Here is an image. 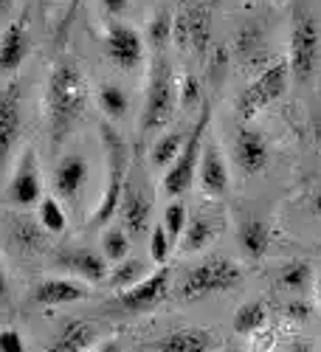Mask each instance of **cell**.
Segmentation results:
<instances>
[{"label":"cell","instance_id":"7bdbcfd3","mask_svg":"<svg viewBox=\"0 0 321 352\" xmlns=\"http://www.w3.org/2000/svg\"><path fill=\"white\" fill-rule=\"evenodd\" d=\"M96 352H122V346H119V344H104V346H99Z\"/></svg>","mask_w":321,"mask_h":352},{"label":"cell","instance_id":"f1b7e54d","mask_svg":"<svg viewBox=\"0 0 321 352\" xmlns=\"http://www.w3.org/2000/svg\"><path fill=\"white\" fill-rule=\"evenodd\" d=\"M40 226L48 231V234H63L68 220H65V209L63 203L56 197H43L40 200Z\"/></svg>","mask_w":321,"mask_h":352},{"label":"cell","instance_id":"4316f807","mask_svg":"<svg viewBox=\"0 0 321 352\" xmlns=\"http://www.w3.org/2000/svg\"><path fill=\"white\" fill-rule=\"evenodd\" d=\"M276 282L285 287V290H294V293H302L307 290V285L313 282V268L307 259H294V262H285L276 274Z\"/></svg>","mask_w":321,"mask_h":352},{"label":"cell","instance_id":"30bf717a","mask_svg":"<svg viewBox=\"0 0 321 352\" xmlns=\"http://www.w3.org/2000/svg\"><path fill=\"white\" fill-rule=\"evenodd\" d=\"M6 197L20 209H28L43 197V181H40V166H37V155L34 150H25L17 161L14 178L6 186Z\"/></svg>","mask_w":321,"mask_h":352},{"label":"cell","instance_id":"4fadbf2b","mask_svg":"<svg viewBox=\"0 0 321 352\" xmlns=\"http://www.w3.org/2000/svg\"><path fill=\"white\" fill-rule=\"evenodd\" d=\"M197 184L212 197H220V195L228 192V184H231L228 164H225L220 146L214 141H209L206 146H203V158H200V166H197Z\"/></svg>","mask_w":321,"mask_h":352},{"label":"cell","instance_id":"5b68a950","mask_svg":"<svg viewBox=\"0 0 321 352\" xmlns=\"http://www.w3.org/2000/svg\"><path fill=\"white\" fill-rule=\"evenodd\" d=\"M240 282H243V268L237 262H231L225 256H212L186 274L178 293L184 302H197V299L214 296V293H225L231 287H237Z\"/></svg>","mask_w":321,"mask_h":352},{"label":"cell","instance_id":"ac0fdd59","mask_svg":"<svg viewBox=\"0 0 321 352\" xmlns=\"http://www.w3.org/2000/svg\"><path fill=\"white\" fill-rule=\"evenodd\" d=\"M122 223H124V231L138 237L150 228V220H153V200L147 192H141L138 186H124V197H122Z\"/></svg>","mask_w":321,"mask_h":352},{"label":"cell","instance_id":"7c38bea8","mask_svg":"<svg viewBox=\"0 0 321 352\" xmlns=\"http://www.w3.org/2000/svg\"><path fill=\"white\" fill-rule=\"evenodd\" d=\"M234 161L245 175H259L271 161V146L259 130L240 127L234 135Z\"/></svg>","mask_w":321,"mask_h":352},{"label":"cell","instance_id":"e0dca14e","mask_svg":"<svg viewBox=\"0 0 321 352\" xmlns=\"http://www.w3.org/2000/svg\"><path fill=\"white\" fill-rule=\"evenodd\" d=\"M87 181V161L79 153H68L60 158L54 169V192L63 200H76V195L85 189Z\"/></svg>","mask_w":321,"mask_h":352},{"label":"cell","instance_id":"d6a6232c","mask_svg":"<svg viewBox=\"0 0 321 352\" xmlns=\"http://www.w3.org/2000/svg\"><path fill=\"white\" fill-rule=\"evenodd\" d=\"M172 14L166 12V9H161V12H155V17H153V23H150V32H147V37H150V45L155 48V51H164V45L169 43V37L175 34L172 32Z\"/></svg>","mask_w":321,"mask_h":352},{"label":"cell","instance_id":"1f68e13d","mask_svg":"<svg viewBox=\"0 0 321 352\" xmlns=\"http://www.w3.org/2000/svg\"><path fill=\"white\" fill-rule=\"evenodd\" d=\"M186 206L181 200H172L169 206H166V212H164V228H166V234H169V240L172 243H178L181 237H184V231H186Z\"/></svg>","mask_w":321,"mask_h":352},{"label":"cell","instance_id":"5bb4252c","mask_svg":"<svg viewBox=\"0 0 321 352\" xmlns=\"http://www.w3.org/2000/svg\"><path fill=\"white\" fill-rule=\"evenodd\" d=\"M56 259H60V265L65 271H71L82 282H107L110 276L104 254H96L91 248H68V251H60Z\"/></svg>","mask_w":321,"mask_h":352},{"label":"cell","instance_id":"d590c367","mask_svg":"<svg viewBox=\"0 0 321 352\" xmlns=\"http://www.w3.org/2000/svg\"><path fill=\"white\" fill-rule=\"evenodd\" d=\"M0 352H25V344L17 330H0Z\"/></svg>","mask_w":321,"mask_h":352},{"label":"cell","instance_id":"cb8c5ba5","mask_svg":"<svg viewBox=\"0 0 321 352\" xmlns=\"http://www.w3.org/2000/svg\"><path fill=\"white\" fill-rule=\"evenodd\" d=\"M268 321V310L262 302H245L243 307H237L234 318H231V327H234L237 336H254L265 327Z\"/></svg>","mask_w":321,"mask_h":352},{"label":"cell","instance_id":"4dcf8cb0","mask_svg":"<svg viewBox=\"0 0 321 352\" xmlns=\"http://www.w3.org/2000/svg\"><path fill=\"white\" fill-rule=\"evenodd\" d=\"M102 254L107 262H122L130 254V240L124 228H107L102 237Z\"/></svg>","mask_w":321,"mask_h":352},{"label":"cell","instance_id":"8fae6325","mask_svg":"<svg viewBox=\"0 0 321 352\" xmlns=\"http://www.w3.org/2000/svg\"><path fill=\"white\" fill-rule=\"evenodd\" d=\"M23 124V94L20 85H9L0 91V164L9 158V150L17 144Z\"/></svg>","mask_w":321,"mask_h":352},{"label":"cell","instance_id":"9a60e30c","mask_svg":"<svg viewBox=\"0 0 321 352\" xmlns=\"http://www.w3.org/2000/svg\"><path fill=\"white\" fill-rule=\"evenodd\" d=\"M175 37H178V45H192L197 54L206 51L209 37H212V23H209L206 6H189L181 14V20L175 23Z\"/></svg>","mask_w":321,"mask_h":352},{"label":"cell","instance_id":"ffe728a7","mask_svg":"<svg viewBox=\"0 0 321 352\" xmlns=\"http://www.w3.org/2000/svg\"><path fill=\"white\" fill-rule=\"evenodd\" d=\"M214 336L203 327H184L175 330L153 344V352H212Z\"/></svg>","mask_w":321,"mask_h":352},{"label":"cell","instance_id":"ab89813d","mask_svg":"<svg viewBox=\"0 0 321 352\" xmlns=\"http://www.w3.org/2000/svg\"><path fill=\"white\" fill-rule=\"evenodd\" d=\"M9 296V279L3 274V268H0V299H6Z\"/></svg>","mask_w":321,"mask_h":352},{"label":"cell","instance_id":"8d00e7d4","mask_svg":"<svg viewBox=\"0 0 321 352\" xmlns=\"http://www.w3.org/2000/svg\"><path fill=\"white\" fill-rule=\"evenodd\" d=\"M285 313H287L290 318H296V321H305V318L310 316V305H307V302H290V305L285 307Z\"/></svg>","mask_w":321,"mask_h":352},{"label":"cell","instance_id":"e575fe53","mask_svg":"<svg viewBox=\"0 0 321 352\" xmlns=\"http://www.w3.org/2000/svg\"><path fill=\"white\" fill-rule=\"evenodd\" d=\"M197 102H200V82L195 76H184V82H181V104L192 107Z\"/></svg>","mask_w":321,"mask_h":352},{"label":"cell","instance_id":"7a4b0ae2","mask_svg":"<svg viewBox=\"0 0 321 352\" xmlns=\"http://www.w3.org/2000/svg\"><path fill=\"white\" fill-rule=\"evenodd\" d=\"M178 102H181V91H178V82H175L172 65L164 56H155L153 71H150L147 99H144V113H141V135H150L166 127L169 119L175 116Z\"/></svg>","mask_w":321,"mask_h":352},{"label":"cell","instance_id":"ba28073f","mask_svg":"<svg viewBox=\"0 0 321 352\" xmlns=\"http://www.w3.org/2000/svg\"><path fill=\"white\" fill-rule=\"evenodd\" d=\"M104 54L107 60L122 68V71H133L141 65L144 60V40L127 23H113L104 34Z\"/></svg>","mask_w":321,"mask_h":352},{"label":"cell","instance_id":"52a82bcc","mask_svg":"<svg viewBox=\"0 0 321 352\" xmlns=\"http://www.w3.org/2000/svg\"><path fill=\"white\" fill-rule=\"evenodd\" d=\"M290 63L287 60H276L262 71L248 87H243V94L237 96V116L243 122H251L256 113H262L271 102H276L279 96H285L287 85H290Z\"/></svg>","mask_w":321,"mask_h":352},{"label":"cell","instance_id":"7dc6e473","mask_svg":"<svg viewBox=\"0 0 321 352\" xmlns=\"http://www.w3.org/2000/svg\"><path fill=\"white\" fill-rule=\"evenodd\" d=\"M203 3H220V0H203Z\"/></svg>","mask_w":321,"mask_h":352},{"label":"cell","instance_id":"9c48e42d","mask_svg":"<svg viewBox=\"0 0 321 352\" xmlns=\"http://www.w3.org/2000/svg\"><path fill=\"white\" fill-rule=\"evenodd\" d=\"M169 282H172V271L169 268L153 271L147 279H141L130 290L119 293V307L127 310V313H147V310H153L166 296Z\"/></svg>","mask_w":321,"mask_h":352},{"label":"cell","instance_id":"f546056e","mask_svg":"<svg viewBox=\"0 0 321 352\" xmlns=\"http://www.w3.org/2000/svg\"><path fill=\"white\" fill-rule=\"evenodd\" d=\"M43 231H45V228L37 226V223H32V220H17L14 228H12V237H14V243H17L20 248H25V251H40V248L45 245V234H43Z\"/></svg>","mask_w":321,"mask_h":352},{"label":"cell","instance_id":"2e32d148","mask_svg":"<svg viewBox=\"0 0 321 352\" xmlns=\"http://www.w3.org/2000/svg\"><path fill=\"white\" fill-rule=\"evenodd\" d=\"M87 299V285L76 276H63V279H43L34 290V302L43 307H60L71 302Z\"/></svg>","mask_w":321,"mask_h":352},{"label":"cell","instance_id":"bcb514c9","mask_svg":"<svg viewBox=\"0 0 321 352\" xmlns=\"http://www.w3.org/2000/svg\"><path fill=\"white\" fill-rule=\"evenodd\" d=\"M223 352H243V349H234V346H231V349H223Z\"/></svg>","mask_w":321,"mask_h":352},{"label":"cell","instance_id":"60d3db41","mask_svg":"<svg viewBox=\"0 0 321 352\" xmlns=\"http://www.w3.org/2000/svg\"><path fill=\"white\" fill-rule=\"evenodd\" d=\"M313 135H316V144H318V150H321V116H318L316 124H313Z\"/></svg>","mask_w":321,"mask_h":352},{"label":"cell","instance_id":"74e56055","mask_svg":"<svg viewBox=\"0 0 321 352\" xmlns=\"http://www.w3.org/2000/svg\"><path fill=\"white\" fill-rule=\"evenodd\" d=\"M127 3H130V0H102V6H104L110 14H122V12L127 9Z\"/></svg>","mask_w":321,"mask_h":352},{"label":"cell","instance_id":"f6af8a7d","mask_svg":"<svg viewBox=\"0 0 321 352\" xmlns=\"http://www.w3.org/2000/svg\"><path fill=\"white\" fill-rule=\"evenodd\" d=\"M12 6V0H0V12H3V9H9Z\"/></svg>","mask_w":321,"mask_h":352},{"label":"cell","instance_id":"277c9868","mask_svg":"<svg viewBox=\"0 0 321 352\" xmlns=\"http://www.w3.org/2000/svg\"><path fill=\"white\" fill-rule=\"evenodd\" d=\"M212 122V104L203 102L200 107V116L197 122L192 124V130L186 133V141H184V150L181 155L175 158V164L166 169L164 175V192L169 197H181L189 192V186L195 184L197 178V166H200V158H203V135H206V127Z\"/></svg>","mask_w":321,"mask_h":352},{"label":"cell","instance_id":"603a6c76","mask_svg":"<svg viewBox=\"0 0 321 352\" xmlns=\"http://www.w3.org/2000/svg\"><path fill=\"white\" fill-rule=\"evenodd\" d=\"M147 276H150L147 274V265H144L141 259H135V256H127L122 262H115V268L107 276V287L122 293V290H130L133 285H138L141 279H147Z\"/></svg>","mask_w":321,"mask_h":352},{"label":"cell","instance_id":"7402d4cb","mask_svg":"<svg viewBox=\"0 0 321 352\" xmlns=\"http://www.w3.org/2000/svg\"><path fill=\"white\" fill-rule=\"evenodd\" d=\"M93 344V327L87 321H68V324L54 336L45 352H85Z\"/></svg>","mask_w":321,"mask_h":352},{"label":"cell","instance_id":"f35d334b","mask_svg":"<svg viewBox=\"0 0 321 352\" xmlns=\"http://www.w3.org/2000/svg\"><path fill=\"white\" fill-rule=\"evenodd\" d=\"M310 209H313V214H316V217H321V186H318V189H316V195H313Z\"/></svg>","mask_w":321,"mask_h":352},{"label":"cell","instance_id":"8992f818","mask_svg":"<svg viewBox=\"0 0 321 352\" xmlns=\"http://www.w3.org/2000/svg\"><path fill=\"white\" fill-rule=\"evenodd\" d=\"M102 141L107 146V186H104V195L99 200V206L93 212V223L102 226L107 223L115 212L122 206V197H124V172H127V146L122 141V135L110 127V122L102 124Z\"/></svg>","mask_w":321,"mask_h":352},{"label":"cell","instance_id":"3957f363","mask_svg":"<svg viewBox=\"0 0 321 352\" xmlns=\"http://www.w3.org/2000/svg\"><path fill=\"white\" fill-rule=\"evenodd\" d=\"M290 74L296 82H310L321 63V23L318 17L299 6L290 25Z\"/></svg>","mask_w":321,"mask_h":352},{"label":"cell","instance_id":"836d02e7","mask_svg":"<svg viewBox=\"0 0 321 352\" xmlns=\"http://www.w3.org/2000/svg\"><path fill=\"white\" fill-rule=\"evenodd\" d=\"M169 251H172V240H169L164 223L153 226V231H150V259L158 262V265H164V262L169 259Z\"/></svg>","mask_w":321,"mask_h":352},{"label":"cell","instance_id":"b9f144b4","mask_svg":"<svg viewBox=\"0 0 321 352\" xmlns=\"http://www.w3.org/2000/svg\"><path fill=\"white\" fill-rule=\"evenodd\" d=\"M290 352H313V349H310V344H305V341H296L294 346H290Z\"/></svg>","mask_w":321,"mask_h":352},{"label":"cell","instance_id":"ee69618b","mask_svg":"<svg viewBox=\"0 0 321 352\" xmlns=\"http://www.w3.org/2000/svg\"><path fill=\"white\" fill-rule=\"evenodd\" d=\"M316 299H318V307H321V274H318V282H316Z\"/></svg>","mask_w":321,"mask_h":352},{"label":"cell","instance_id":"6da1fadb","mask_svg":"<svg viewBox=\"0 0 321 352\" xmlns=\"http://www.w3.org/2000/svg\"><path fill=\"white\" fill-rule=\"evenodd\" d=\"M87 104V87L85 76L76 65L60 63L51 71L48 79V96H45V116H48V135L51 144H63L74 124L82 119Z\"/></svg>","mask_w":321,"mask_h":352},{"label":"cell","instance_id":"d6986e66","mask_svg":"<svg viewBox=\"0 0 321 352\" xmlns=\"http://www.w3.org/2000/svg\"><path fill=\"white\" fill-rule=\"evenodd\" d=\"M28 28H25V20H14L3 34H0V74H14L25 54H28Z\"/></svg>","mask_w":321,"mask_h":352},{"label":"cell","instance_id":"44dd1931","mask_svg":"<svg viewBox=\"0 0 321 352\" xmlns=\"http://www.w3.org/2000/svg\"><path fill=\"white\" fill-rule=\"evenodd\" d=\"M237 240L248 259H262L271 248V228L265 220L248 217V220H243V226L237 231Z\"/></svg>","mask_w":321,"mask_h":352},{"label":"cell","instance_id":"c3c4849f","mask_svg":"<svg viewBox=\"0 0 321 352\" xmlns=\"http://www.w3.org/2000/svg\"><path fill=\"white\" fill-rule=\"evenodd\" d=\"M40 3H51V0H40Z\"/></svg>","mask_w":321,"mask_h":352},{"label":"cell","instance_id":"83f0119b","mask_svg":"<svg viewBox=\"0 0 321 352\" xmlns=\"http://www.w3.org/2000/svg\"><path fill=\"white\" fill-rule=\"evenodd\" d=\"M99 107H102V113L107 116L110 122H119V119H124L127 116V110H130V99H127V94L122 91L119 85H102L99 87Z\"/></svg>","mask_w":321,"mask_h":352},{"label":"cell","instance_id":"d4e9b609","mask_svg":"<svg viewBox=\"0 0 321 352\" xmlns=\"http://www.w3.org/2000/svg\"><path fill=\"white\" fill-rule=\"evenodd\" d=\"M184 141H186V135L178 133V130H169V133L158 135V141L153 144V150H150V161H153V166H158V169L172 166L175 158H178L181 150H184Z\"/></svg>","mask_w":321,"mask_h":352},{"label":"cell","instance_id":"484cf974","mask_svg":"<svg viewBox=\"0 0 321 352\" xmlns=\"http://www.w3.org/2000/svg\"><path fill=\"white\" fill-rule=\"evenodd\" d=\"M214 240V226L209 217H192L186 223V231H184V237H181V248L184 254H197L203 251L209 243Z\"/></svg>","mask_w":321,"mask_h":352}]
</instances>
